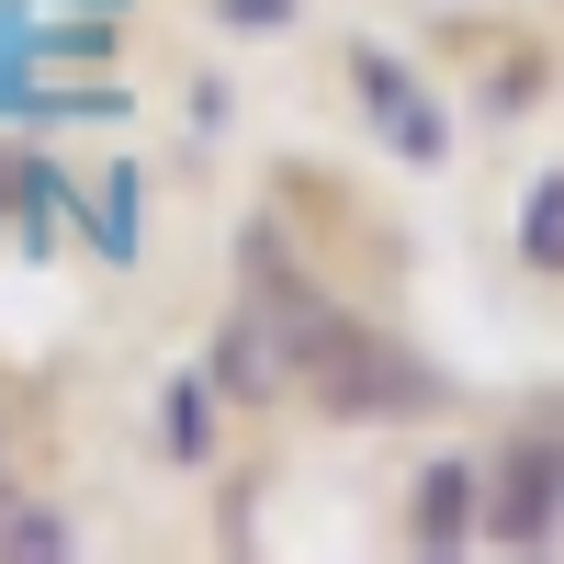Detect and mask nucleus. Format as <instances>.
I'll return each mask as SVG.
<instances>
[{"mask_svg": "<svg viewBox=\"0 0 564 564\" xmlns=\"http://www.w3.org/2000/svg\"><path fill=\"white\" fill-rule=\"evenodd\" d=\"M294 384H305V406H327V417H441V406H452V384H441L406 339H384V327H361V316H339V305H327L316 339L294 350Z\"/></svg>", "mask_w": 564, "mask_h": 564, "instance_id": "f257e3e1", "label": "nucleus"}, {"mask_svg": "<svg viewBox=\"0 0 564 564\" xmlns=\"http://www.w3.org/2000/svg\"><path fill=\"white\" fill-rule=\"evenodd\" d=\"M553 531H564V441H553V430H520V441L475 475V542L542 553Z\"/></svg>", "mask_w": 564, "mask_h": 564, "instance_id": "f03ea898", "label": "nucleus"}, {"mask_svg": "<svg viewBox=\"0 0 564 564\" xmlns=\"http://www.w3.org/2000/svg\"><path fill=\"white\" fill-rule=\"evenodd\" d=\"M350 90H361L372 135H384L406 170H441V159H452V113L430 102V79H417L406 57H384V45H350Z\"/></svg>", "mask_w": 564, "mask_h": 564, "instance_id": "7ed1b4c3", "label": "nucleus"}, {"mask_svg": "<svg viewBox=\"0 0 564 564\" xmlns=\"http://www.w3.org/2000/svg\"><path fill=\"white\" fill-rule=\"evenodd\" d=\"M204 372H215V395H238V406H271V395H294V361H282V327L260 316V294H238V305H226V327H215Z\"/></svg>", "mask_w": 564, "mask_h": 564, "instance_id": "20e7f679", "label": "nucleus"}, {"mask_svg": "<svg viewBox=\"0 0 564 564\" xmlns=\"http://www.w3.org/2000/svg\"><path fill=\"white\" fill-rule=\"evenodd\" d=\"M406 542L430 553V564L475 553V463H430V475H417V497H406Z\"/></svg>", "mask_w": 564, "mask_h": 564, "instance_id": "39448f33", "label": "nucleus"}, {"mask_svg": "<svg viewBox=\"0 0 564 564\" xmlns=\"http://www.w3.org/2000/svg\"><path fill=\"white\" fill-rule=\"evenodd\" d=\"M159 430H170V463H204V452H215V372H181Z\"/></svg>", "mask_w": 564, "mask_h": 564, "instance_id": "423d86ee", "label": "nucleus"}, {"mask_svg": "<svg viewBox=\"0 0 564 564\" xmlns=\"http://www.w3.org/2000/svg\"><path fill=\"white\" fill-rule=\"evenodd\" d=\"M520 260H531V271H564V170L531 181V204H520Z\"/></svg>", "mask_w": 564, "mask_h": 564, "instance_id": "0eeeda50", "label": "nucleus"}, {"mask_svg": "<svg viewBox=\"0 0 564 564\" xmlns=\"http://www.w3.org/2000/svg\"><path fill=\"white\" fill-rule=\"evenodd\" d=\"M0 553H12V564H23V553L57 564V553H68V520H57V508H12V520H0Z\"/></svg>", "mask_w": 564, "mask_h": 564, "instance_id": "6e6552de", "label": "nucleus"}, {"mask_svg": "<svg viewBox=\"0 0 564 564\" xmlns=\"http://www.w3.org/2000/svg\"><path fill=\"white\" fill-rule=\"evenodd\" d=\"M226 23H249V34H271V23H294V0H226Z\"/></svg>", "mask_w": 564, "mask_h": 564, "instance_id": "1a4fd4ad", "label": "nucleus"}, {"mask_svg": "<svg viewBox=\"0 0 564 564\" xmlns=\"http://www.w3.org/2000/svg\"><path fill=\"white\" fill-rule=\"evenodd\" d=\"M0 226H12V181H0Z\"/></svg>", "mask_w": 564, "mask_h": 564, "instance_id": "9d476101", "label": "nucleus"}]
</instances>
